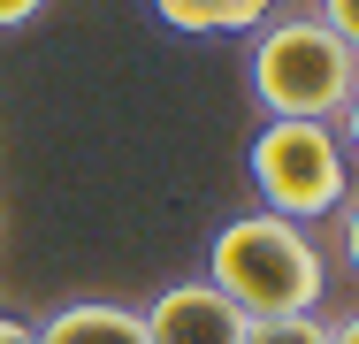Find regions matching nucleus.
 Returning a JSON list of instances; mask_svg holds the SVG:
<instances>
[{"mask_svg": "<svg viewBox=\"0 0 359 344\" xmlns=\"http://www.w3.org/2000/svg\"><path fill=\"white\" fill-rule=\"evenodd\" d=\"M145 314V344H245V314L222 298L207 275H184V283H161Z\"/></svg>", "mask_w": 359, "mask_h": 344, "instance_id": "4", "label": "nucleus"}, {"mask_svg": "<svg viewBox=\"0 0 359 344\" xmlns=\"http://www.w3.org/2000/svg\"><path fill=\"white\" fill-rule=\"evenodd\" d=\"M329 344H359V306H352V314H337V322H329Z\"/></svg>", "mask_w": 359, "mask_h": 344, "instance_id": "13", "label": "nucleus"}, {"mask_svg": "<svg viewBox=\"0 0 359 344\" xmlns=\"http://www.w3.org/2000/svg\"><path fill=\"white\" fill-rule=\"evenodd\" d=\"M207 283L245 314V322H268V314H321L329 298V253L313 245L306 222H283L268 206L252 214H229L207 245Z\"/></svg>", "mask_w": 359, "mask_h": 344, "instance_id": "1", "label": "nucleus"}, {"mask_svg": "<svg viewBox=\"0 0 359 344\" xmlns=\"http://www.w3.org/2000/svg\"><path fill=\"white\" fill-rule=\"evenodd\" d=\"M39 8H46V0H0V31H23Z\"/></svg>", "mask_w": 359, "mask_h": 344, "instance_id": "10", "label": "nucleus"}, {"mask_svg": "<svg viewBox=\"0 0 359 344\" xmlns=\"http://www.w3.org/2000/svg\"><path fill=\"white\" fill-rule=\"evenodd\" d=\"M337 131H344V145H352V161H359V84H352V100H344V115H337Z\"/></svg>", "mask_w": 359, "mask_h": 344, "instance_id": "12", "label": "nucleus"}, {"mask_svg": "<svg viewBox=\"0 0 359 344\" xmlns=\"http://www.w3.org/2000/svg\"><path fill=\"white\" fill-rule=\"evenodd\" d=\"M245 344H329L321 314H268V322H245Z\"/></svg>", "mask_w": 359, "mask_h": 344, "instance_id": "7", "label": "nucleus"}, {"mask_svg": "<svg viewBox=\"0 0 359 344\" xmlns=\"http://www.w3.org/2000/svg\"><path fill=\"white\" fill-rule=\"evenodd\" d=\"M0 344H39V322H23V314H0Z\"/></svg>", "mask_w": 359, "mask_h": 344, "instance_id": "11", "label": "nucleus"}, {"mask_svg": "<svg viewBox=\"0 0 359 344\" xmlns=\"http://www.w3.org/2000/svg\"><path fill=\"white\" fill-rule=\"evenodd\" d=\"M313 15H321V23H329V31L359 54V0H313Z\"/></svg>", "mask_w": 359, "mask_h": 344, "instance_id": "9", "label": "nucleus"}, {"mask_svg": "<svg viewBox=\"0 0 359 344\" xmlns=\"http://www.w3.org/2000/svg\"><path fill=\"white\" fill-rule=\"evenodd\" d=\"M39 344H145V314L123 298H69L39 322Z\"/></svg>", "mask_w": 359, "mask_h": 344, "instance_id": "5", "label": "nucleus"}, {"mask_svg": "<svg viewBox=\"0 0 359 344\" xmlns=\"http://www.w3.org/2000/svg\"><path fill=\"white\" fill-rule=\"evenodd\" d=\"M329 230H337V260H344L352 283H359V192H344V206L329 214Z\"/></svg>", "mask_w": 359, "mask_h": 344, "instance_id": "8", "label": "nucleus"}, {"mask_svg": "<svg viewBox=\"0 0 359 344\" xmlns=\"http://www.w3.org/2000/svg\"><path fill=\"white\" fill-rule=\"evenodd\" d=\"M283 0H153V15L184 39H245L276 15Z\"/></svg>", "mask_w": 359, "mask_h": 344, "instance_id": "6", "label": "nucleus"}, {"mask_svg": "<svg viewBox=\"0 0 359 344\" xmlns=\"http://www.w3.org/2000/svg\"><path fill=\"white\" fill-rule=\"evenodd\" d=\"M245 84L268 115L290 123H337L344 100L359 84V54L313 15V8H276L260 31H252V54H245Z\"/></svg>", "mask_w": 359, "mask_h": 344, "instance_id": "2", "label": "nucleus"}, {"mask_svg": "<svg viewBox=\"0 0 359 344\" xmlns=\"http://www.w3.org/2000/svg\"><path fill=\"white\" fill-rule=\"evenodd\" d=\"M245 176L268 214L283 222H329L344 192H352V145L337 123H290V115H268L252 145H245Z\"/></svg>", "mask_w": 359, "mask_h": 344, "instance_id": "3", "label": "nucleus"}]
</instances>
